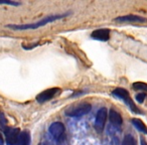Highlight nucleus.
<instances>
[{
  "label": "nucleus",
  "instance_id": "ddd939ff",
  "mask_svg": "<svg viewBox=\"0 0 147 145\" xmlns=\"http://www.w3.org/2000/svg\"><path fill=\"white\" fill-rule=\"evenodd\" d=\"M122 145H136V141H135L134 137L132 135H126L123 139Z\"/></svg>",
  "mask_w": 147,
  "mask_h": 145
},
{
  "label": "nucleus",
  "instance_id": "9b49d317",
  "mask_svg": "<svg viewBox=\"0 0 147 145\" xmlns=\"http://www.w3.org/2000/svg\"><path fill=\"white\" fill-rule=\"evenodd\" d=\"M18 145H30V134L27 131H23L20 133Z\"/></svg>",
  "mask_w": 147,
  "mask_h": 145
},
{
  "label": "nucleus",
  "instance_id": "6e6552de",
  "mask_svg": "<svg viewBox=\"0 0 147 145\" xmlns=\"http://www.w3.org/2000/svg\"><path fill=\"white\" fill-rule=\"evenodd\" d=\"M115 21H120V22H136V23H144L147 22V19L139 15H124V16H119L115 18Z\"/></svg>",
  "mask_w": 147,
  "mask_h": 145
},
{
  "label": "nucleus",
  "instance_id": "7ed1b4c3",
  "mask_svg": "<svg viewBox=\"0 0 147 145\" xmlns=\"http://www.w3.org/2000/svg\"><path fill=\"white\" fill-rule=\"evenodd\" d=\"M20 131L18 128H6L5 129V138L7 145H18Z\"/></svg>",
  "mask_w": 147,
  "mask_h": 145
},
{
  "label": "nucleus",
  "instance_id": "6ab92c4d",
  "mask_svg": "<svg viewBox=\"0 0 147 145\" xmlns=\"http://www.w3.org/2000/svg\"><path fill=\"white\" fill-rule=\"evenodd\" d=\"M0 145H3V137L1 135V133H0Z\"/></svg>",
  "mask_w": 147,
  "mask_h": 145
},
{
  "label": "nucleus",
  "instance_id": "2eb2a0df",
  "mask_svg": "<svg viewBox=\"0 0 147 145\" xmlns=\"http://www.w3.org/2000/svg\"><path fill=\"white\" fill-rule=\"evenodd\" d=\"M0 4H6V5H13V6H18L20 5L19 2H15L12 0H0Z\"/></svg>",
  "mask_w": 147,
  "mask_h": 145
},
{
  "label": "nucleus",
  "instance_id": "f8f14e48",
  "mask_svg": "<svg viewBox=\"0 0 147 145\" xmlns=\"http://www.w3.org/2000/svg\"><path fill=\"white\" fill-rule=\"evenodd\" d=\"M132 124L134 125V126L136 127V128L138 129L140 132L144 133V134H146V133H147L146 125H145L144 123H143L142 121L140 120V119H133V120H132Z\"/></svg>",
  "mask_w": 147,
  "mask_h": 145
},
{
  "label": "nucleus",
  "instance_id": "39448f33",
  "mask_svg": "<svg viewBox=\"0 0 147 145\" xmlns=\"http://www.w3.org/2000/svg\"><path fill=\"white\" fill-rule=\"evenodd\" d=\"M107 115H108V111L105 107L101 108L98 111L96 115V121H95V128L97 131L99 132H102L103 129H104L105 123H106V119H107Z\"/></svg>",
  "mask_w": 147,
  "mask_h": 145
},
{
  "label": "nucleus",
  "instance_id": "f3484780",
  "mask_svg": "<svg viewBox=\"0 0 147 145\" xmlns=\"http://www.w3.org/2000/svg\"><path fill=\"white\" fill-rule=\"evenodd\" d=\"M38 45V43H34V45H30L29 47H25V45H22L23 49H34L35 47H37Z\"/></svg>",
  "mask_w": 147,
  "mask_h": 145
},
{
  "label": "nucleus",
  "instance_id": "20e7f679",
  "mask_svg": "<svg viewBox=\"0 0 147 145\" xmlns=\"http://www.w3.org/2000/svg\"><path fill=\"white\" fill-rule=\"evenodd\" d=\"M112 94L114 95V96H116L117 98L122 99V100L124 101L127 105H128L129 108H131L133 111H137L134 103L132 102V100H131L130 97H129V93H128V91H127V90L122 89V88H118V89H116V90L113 91Z\"/></svg>",
  "mask_w": 147,
  "mask_h": 145
},
{
  "label": "nucleus",
  "instance_id": "4468645a",
  "mask_svg": "<svg viewBox=\"0 0 147 145\" xmlns=\"http://www.w3.org/2000/svg\"><path fill=\"white\" fill-rule=\"evenodd\" d=\"M133 89L137 91H147V85L144 84V83L137 82L133 84Z\"/></svg>",
  "mask_w": 147,
  "mask_h": 145
},
{
  "label": "nucleus",
  "instance_id": "423d86ee",
  "mask_svg": "<svg viewBox=\"0 0 147 145\" xmlns=\"http://www.w3.org/2000/svg\"><path fill=\"white\" fill-rule=\"evenodd\" d=\"M59 88H51V89H47V90L41 92L40 94L37 95L36 100L38 103H45L47 101L51 100L55 97V95L59 92Z\"/></svg>",
  "mask_w": 147,
  "mask_h": 145
},
{
  "label": "nucleus",
  "instance_id": "dca6fc26",
  "mask_svg": "<svg viewBox=\"0 0 147 145\" xmlns=\"http://www.w3.org/2000/svg\"><path fill=\"white\" fill-rule=\"evenodd\" d=\"M145 98H146V94H144V93H141V94H138L136 96V100L138 103H143Z\"/></svg>",
  "mask_w": 147,
  "mask_h": 145
},
{
  "label": "nucleus",
  "instance_id": "f03ea898",
  "mask_svg": "<svg viewBox=\"0 0 147 145\" xmlns=\"http://www.w3.org/2000/svg\"><path fill=\"white\" fill-rule=\"evenodd\" d=\"M91 109H92V106L89 103H80V104H76L75 106L67 109L65 111V115L71 117H80L88 114Z\"/></svg>",
  "mask_w": 147,
  "mask_h": 145
},
{
  "label": "nucleus",
  "instance_id": "0eeeda50",
  "mask_svg": "<svg viewBox=\"0 0 147 145\" xmlns=\"http://www.w3.org/2000/svg\"><path fill=\"white\" fill-rule=\"evenodd\" d=\"M49 133L55 137V139H59L65 134V126L61 122H53L49 126Z\"/></svg>",
  "mask_w": 147,
  "mask_h": 145
},
{
  "label": "nucleus",
  "instance_id": "9d476101",
  "mask_svg": "<svg viewBox=\"0 0 147 145\" xmlns=\"http://www.w3.org/2000/svg\"><path fill=\"white\" fill-rule=\"evenodd\" d=\"M109 119H110L111 123H112L114 126H121L122 125V117H121L120 113H118L116 110H114V109H111L110 112H109Z\"/></svg>",
  "mask_w": 147,
  "mask_h": 145
},
{
  "label": "nucleus",
  "instance_id": "a211bd4d",
  "mask_svg": "<svg viewBox=\"0 0 147 145\" xmlns=\"http://www.w3.org/2000/svg\"><path fill=\"white\" fill-rule=\"evenodd\" d=\"M140 144L141 145H147V143H146V141H145L144 139H141V140H140Z\"/></svg>",
  "mask_w": 147,
  "mask_h": 145
},
{
  "label": "nucleus",
  "instance_id": "f257e3e1",
  "mask_svg": "<svg viewBox=\"0 0 147 145\" xmlns=\"http://www.w3.org/2000/svg\"><path fill=\"white\" fill-rule=\"evenodd\" d=\"M69 13H63V14H55V15H49V16L45 17L41 20L37 21V22L34 23H27V24H8L7 27L12 29H16V30H25V29H36L40 26H43V25L47 24L49 22H53V21L59 20V19H61L63 17L67 16Z\"/></svg>",
  "mask_w": 147,
  "mask_h": 145
},
{
  "label": "nucleus",
  "instance_id": "1a4fd4ad",
  "mask_svg": "<svg viewBox=\"0 0 147 145\" xmlns=\"http://www.w3.org/2000/svg\"><path fill=\"white\" fill-rule=\"evenodd\" d=\"M92 37L101 41H107L110 37V30L106 28H101L92 32Z\"/></svg>",
  "mask_w": 147,
  "mask_h": 145
}]
</instances>
